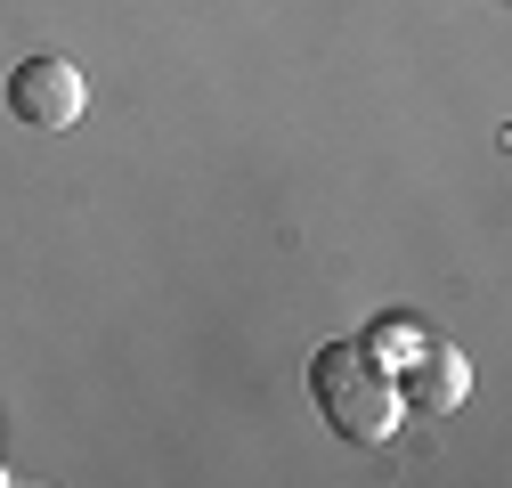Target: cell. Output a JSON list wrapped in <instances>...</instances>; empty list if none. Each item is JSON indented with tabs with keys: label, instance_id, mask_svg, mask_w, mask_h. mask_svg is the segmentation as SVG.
Returning a JSON list of instances; mask_svg holds the SVG:
<instances>
[{
	"label": "cell",
	"instance_id": "obj_2",
	"mask_svg": "<svg viewBox=\"0 0 512 488\" xmlns=\"http://www.w3.org/2000/svg\"><path fill=\"white\" fill-rule=\"evenodd\" d=\"M82 106H90V82H82L74 57H25L9 74V114L25 131H74Z\"/></svg>",
	"mask_w": 512,
	"mask_h": 488
},
{
	"label": "cell",
	"instance_id": "obj_1",
	"mask_svg": "<svg viewBox=\"0 0 512 488\" xmlns=\"http://www.w3.org/2000/svg\"><path fill=\"white\" fill-rule=\"evenodd\" d=\"M309 399H317V415H326L342 440H358V448H382V440L399 432V415H407L399 383L382 375L358 342H326V350L309 358Z\"/></svg>",
	"mask_w": 512,
	"mask_h": 488
},
{
	"label": "cell",
	"instance_id": "obj_3",
	"mask_svg": "<svg viewBox=\"0 0 512 488\" xmlns=\"http://www.w3.org/2000/svg\"><path fill=\"white\" fill-rule=\"evenodd\" d=\"M464 391H472L464 350H456V342H439V334H423V342H415V358L399 366V399H407V407H423V415H447V407H464Z\"/></svg>",
	"mask_w": 512,
	"mask_h": 488
},
{
	"label": "cell",
	"instance_id": "obj_5",
	"mask_svg": "<svg viewBox=\"0 0 512 488\" xmlns=\"http://www.w3.org/2000/svg\"><path fill=\"white\" fill-rule=\"evenodd\" d=\"M0 480H9V472H0Z\"/></svg>",
	"mask_w": 512,
	"mask_h": 488
},
{
	"label": "cell",
	"instance_id": "obj_4",
	"mask_svg": "<svg viewBox=\"0 0 512 488\" xmlns=\"http://www.w3.org/2000/svg\"><path fill=\"white\" fill-rule=\"evenodd\" d=\"M415 342H423V326H415V318H374V326L358 334V350H366V358H374L391 383H399V366L415 358Z\"/></svg>",
	"mask_w": 512,
	"mask_h": 488
}]
</instances>
